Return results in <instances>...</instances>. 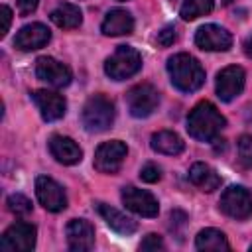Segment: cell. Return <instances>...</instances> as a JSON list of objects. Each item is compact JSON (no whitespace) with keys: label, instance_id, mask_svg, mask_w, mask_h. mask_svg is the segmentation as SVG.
<instances>
[{"label":"cell","instance_id":"obj_6","mask_svg":"<svg viewBox=\"0 0 252 252\" xmlns=\"http://www.w3.org/2000/svg\"><path fill=\"white\" fill-rule=\"evenodd\" d=\"M219 205L226 217L236 219V220H244L252 215V195L242 185H232V187L224 189Z\"/></svg>","mask_w":252,"mask_h":252},{"label":"cell","instance_id":"obj_14","mask_svg":"<svg viewBox=\"0 0 252 252\" xmlns=\"http://www.w3.org/2000/svg\"><path fill=\"white\" fill-rule=\"evenodd\" d=\"M67 244L73 252H87L94 246V228L85 219H73L67 224Z\"/></svg>","mask_w":252,"mask_h":252},{"label":"cell","instance_id":"obj_19","mask_svg":"<svg viewBox=\"0 0 252 252\" xmlns=\"http://www.w3.org/2000/svg\"><path fill=\"white\" fill-rule=\"evenodd\" d=\"M94 207H96V211H98V215L106 220V224L114 230V232H118V234H124V236H128V234H132V232H136V228H138V224H136V220H132L130 217H126L124 213H120L118 209H114V207H110V205H106V203H94Z\"/></svg>","mask_w":252,"mask_h":252},{"label":"cell","instance_id":"obj_12","mask_svg":"<svg viewBox=\"0 0 252 252\" xmlns=\"http://www.w3.org/2000/svg\"><path fill=\"white\" fill-rule=\"evenodd\" d=\"M244 69L238 67V65H228L224 67L219 75H217V94L220 100L224 102H230L234 100L242 89H244Z\"/></svg>","mask_w":252,"mask_h":252},{"label":"cell","instance_id":"obj_34","mask_svg":"<svg viewBox=\"0 0 252 252\" xmlns=\"http://www.w3.org/2000/svg\"><path fill=\"white\" fill-rule=\"evenodd\" d=\"M250 250H252V246H250Z\"/></svg>","mask_w":252,"mask_h":252},{"label":"cell","instance_id":"obj_21","mask_svg":"<svg viewBox=\"0 0 252 252\" xmlns=\"http://www.w3.org/2000/svg\"><path fill=\"white\" fill-rule=\"evenodd\" d=\"M150 146L156 152L165 154V156H177L185 148L183 140L175 132H171V130H159V132H156L152 136V140H150Z\"/></svg>","mask_w":252,"mask_h":252},{"label":"cell","instance_id":"obj_23","mask_svg":"<svg viewBox=\"0 0 252 252\" xmlns=\"http://www.w3.org/2000/svg\"><path fill=\"white\" fill-rule=\"evenodd\" d=\"M195 246H197V250H211V252H219V250H228L230 248L226 236L217 228L201 230L197 234V238H195Z\"/></svg>","mask_w":252,"mask_h":252},{"label":"cell","instance_id":"obj_33","mask_svg":"<svg viewBox=\"0 0 252 252\" xmlns=\"http://www.w3.org/2000/svg\"><path fill=\"white\" fill-rule=\"evenodd\" d=\"M222 2H224V4H228V2H230V0H222Z\"/></svg>","mask_w":252,"mask_h":252},{"label":"cell","instance_id":"obj_4","mask_svg":"<svg viewBox=\"0 0 252 252\" xmlns=\"http://www.w3.org/2000/svg\"><path fill=\"white\" fill-rule=\"evenodd\" d=\"M142 69L140 53L130 45H118L114 53L104 61V73L114 81H124Z\"/></svg>","mask_w":252,"mask_h":252},{"label":"cell","instance_id":"obj_25","mask_svg":"<svg viewBox=\"0 0 252 252\" xmlns=\"http://www.w3.org/2000/svg\"><path fill=\"white\" fill-rule=\"evenodd\" d=\"M6 205H8V211L14 213L16 217H24L28 213H32V201L20 193H14L6 199Z\"/></svg>","mask_w":252,"mask_h":252},{"label":"cell","instance_id":"obj_20","mask_svg":"<svg viewBox=\"0 0 252 252\" xmlns=\"http://www.w3.org/2000/svg\"><path fill=\"white\" fill-rule=\"evenodd\" d=\"M189 179H191V183H193L195 187H199L201 191H207V193H211V191H215V189L220 187V177H219V173H217L211 165H207V163H203V161H197V163L191 165V169H189Z\"/></svg>","mask_w":252,"mask_h":252},{"label":"cell","instance_id":"obj_35","mask_svg":"<svg viewBox=\"0 0 252 252\" xmlns=\"http://www.w3.org/2000/svg\"><path fill=\"white\" fill-rule=\"evenodd\" d=\"M120 2H122V0H120Z\"/></svg>","mask_w":252,"mask_h":252},{"label":"cell","instance_id":"obj_16","mask_svg":"<svg viewBox=\"0 0 252 252\" xmlns=\"http://www.w3.org/2000/svg\"><path fill=\"white\" fill-rule=\"evenodd\" d=\"M51 39V32L39 24V22H33V24H28L24 26L16 37H14V45L22 51H33V49H39L43 45H47V41Z\"/></svg>","mask_w":252,"mask_h":252},{"label":"cell","instance_id":"obj_13","mask_svg":"<svg viewBox=\"0 0 252 252\" xmlns=\"http://www.w3.org/2000/svg\"><path fill=\"white\" fill-rule=\"evenodd\" d=\"M35 75L39 81L51 87H67L71 83V69L53 57H39L35 61Z\"/></svg>","mask_w":252,"mask_h":252},{"label":"cell","instance_id":"obj_22","mask_svg":"<svg viewBox=\"0 0 252 252\" xmlns=\"http://www.w3.org/2000/svg\"><path fill=\"white\" fill-rule=\"evenodd\" d=\"M49 18H51V22H53L57 28H63V30H73V28L81 26V22H83L81 10H79L75 4H69V2L59 4V6L49 14Z\"/></svg>","mask_w":252,"mask_h":252},{"label":"cell","instance_id":"obj_18","mask_svg":"<svg viewBox=\"0 0 252 252\" xmlns=\"http://www.w3.org/2000/svg\"><path fill=\"white\" fill-rule=\"evenodd\" d=\"M132 30H134V18L128 10H122V8L110 10L100 24V32L104 35H110V37L132 33Z\"/></svg>","mask_w":252,"mask_h":252},{"label":"cell","instance_id":"obj_15","mask_svg":"<svg viewBox=\"0 0 252 252\" xmlns=\"http://www.w3.org/2000/svg\"><path fill=\"white\" fill-rule=\"evenodd\" d=\"M33 102L37 104L39 108V114L45 122H55L59 118L65 116V110H67V100L59 94V93H53V91H35L33 93Z\"/></svg>","mask_w":252,"mask_h":252},{"label":"cell","instance_id":"obj_28","mask_svg":"<svg viewBox=\"0 0 252 252\" xmlns=\"http://www.w3.org/2000/svg\"><path fill=\"white\" fill-rule=\"evenodd\" d=\"M165 246H163V240H161V236H158V234H148L144 240H142V244H140V250H144V252H150V250H163Z\"/></svg>","mask_w":252,"mask_h":252},{"label":"cell","instance_id":"obj_26","mask_svg":"<svg viewBox=\"0 0 252 252\" xmlns=\"http://www.w3.org/2000/svg\"><path fill=\"white\" fill-rule=\"evenodd\" d=\"M238 156L246 167H252V136L244 134L238 138Z\"/></svg>","mask_w":252,"mask_h":252},{"label":"cell","instance_id":"obj_32","mask_svg":"<svg viewBox=\"0 0 252 252\" xmlns=\"http://www.w3.org/2000/svg\"><path fill=\"white\" fill-rule=\"evenodd\" d=\"M244 51H246L248 57H252V37H248V39L244 41Z\"/></svg>","mask_w":252,"mask_h":252},{"label":"cell","instance_id":"obj_31","mask_svg":"<svg viewBox=\"0 0 252 252\" xmlns=\"http://www.w3.org/2000/svg\"><path fill=\"white\" fill-rule=\"evenodd\" d=\"M35 8H37V0H18V10L22 16L35 12Z\"/></svg>","mask_w":252,"mask_h":252},{"label":"cell","instance_id":"obj_8","mask_svg":"<svg viewBox=\"0 0 252 252\" xmlns=\"http://www.w3.org/2000/svg\"><path fill=\"white\" fill-rule=\"evenodd\" d=\"M126 154H128V148L124 142H120V140L104 142L94 152V161H93L94 169L100 173H116L122 167Z\"/></svg>","mask_w":252,"mask_h":252},{"label":"cell","instance_id":"obj_30","mask_svg":"<svg viewBox=\"0 0 252 252\" xmlns=\"http://www.w3.org/2000/svg\"><path fill=\"white\" fill-rule=\"evenodd\" d=\"M0 14H2V30H0V37H4V35L8 33V30H10V22H12V10H10L6 4H2Z\"/></svg>","mask_w":252,"mask_h":252},{"label":"cell","instance_id":"obj_5","mask_svg":"<svg viewBox=\"0 0 252 252\" xmlns=\"http://www.w3.org/2000/svg\"><path fill=\"white\" fill-rule=\"evenodd\" d=\"M35 226L26 220H16L0 238L2 252H32L35 248Z\"/></svg>","mask_w":252,"mask_h":252},{"label":"cell","instance_id":"obj_29","mask_svg":"<svg viewBox=\"0 0 252 252\" xmlns=\"http://www.w3.org/2000/svg\"><path fill=\"white\" fill-rule=\"evenodd\" d=\"M175 37H177L175 28H173V26H165V28L158 33L156 41H158V45H161V47H169V45L175 41Z\"/></svg>","mask_w":252,"mask_h":252},{"label":"cell","instance_id":"obj_9","mask_svg":"<svg viewBox=\"0 0 252 252\" xmlns=\"http://www.w3.org/2000/svg\"><path fill=\"white\" fill-rule=\"evenodd\" d=\"M122 203L126 205V209H130L132 213L140 215V217H158L159 213V205L158 199L146 191V189H138L134 185H128L122 189Z\"/></svg>","mask_w":252,"mask_h":252},{"label":"cell","instance_id":"obj_3","mask_svg":"<svg viewBox=\"0 0 252 252\" xmlns=\"http://www.w3.org/2000/svg\"><path fill=\"white\" fill-rule=\"evenodd\" d=\"M114 104L110 98H106L104 94H94L91 96L85 106H83V126L87 132H104L108 128H112L114 124Z\"/></svg>","mask_w":252,"mask_h":252},{"label":"cell","instance_id":"obj_1","mask_svg":"<svg viewBox=\"0 0 252 252\" xmlns=\"http://www.w3.org/2000/svg\"><path fill=\"white\" fill-rule=\"evenodd\" d=\"M224 124H226L224 116L209 100H201L199 104H195L187 116V132L191 138H195L199 142L215 140L220 134V130L224 128Z\"/></svg>","mask_w":252,"mask_h":252},{"label":"cell","instance_id":"obj_2","mask_svg":"<svg viewBox=\"0 0 252 252\" xmlns=\"http://www.w3.org/2000/svg\"><path fill=\"white\" fill-rule=\"evenodd\" d=\"M167 73H169L171 85L183 93H193L201 89L205 83V71L201 63L189 53H175L173 57H169Z\"/></svg>","mask_w":252,"mask_h":252},{"label":"cell","instance_id":"obj_7","mask_svg":"<svg viewBox=\"0 0 252 252\" xmlns=\"http://www.w3.org/2000/svg\"><path fill=\"white\" fill-rule=\"evenodd\" d=\"M159 102V93L150 83H140L126 93V104L134 118L150 116Z\"/></svg>","mask_w":252,"mask_h":252},{"label":"cell","instance_id":"obj_24","mask_svg":"<svg viewBox=\"0 0 252 252\" xmlns=\"http://www.w3.org/2000/svg\"><path fill=\"white\" fill-rule=\"evenodd\" d=\"M213 8H215V0H185L181 4L179 16L185 22H191V20H197V18L213 12Z\"/></svg>","mask_w":252,"mask_h":252},{"label":"cell","instance_id":"obj_11","mask_svg":"<svg viewBox=\"0 0 252 252\" xmlns=\"http://www.w3.org/2000/svg\"><path fill=\"white\" fill-rule=\"evenodd\" d=\"M195 43L203 51H228L232 47V35L217 24H205L197 30Z\"/></svg>","mask_w":252,"mask_h":252},{"label":"cell","instance_id":"obj_17","mask_svg":"<svg viewBox=\"0 0 252 252\" xmlns=\"http://www.w3.org/2000/svg\"><path fill=\"white\" fill-rule=\"evenodd\" d=\"M49 152L63 165H75L83 159V150L79 148V144L69 136H61V134L49 138Z\"/></svg>","mask_w":252,"mask_h":252},{"label":"cell","instance_id":"obj_27","mask_svg":"<svg viewBox=\"0 0 252 252\" xmlns=\"http://www.w3.org/2000/svg\"><path fill=\"white\" fill-rule=\"evenodd\" d=\"M159 177H161V171L156 163H146L140 169V179L146 183H156V181H159Z\"/></svg>","mask_w":252,"mask_h":252},{"label":"cell","instance_id":"obj_10","mask_svg":"<svg viewBox=\"0 0 252 252\" xmlns=\"http://www.w3.org/2000/svg\"><path fill=\"white\" fill-rule=\"evenodd\" d=\"M35 195H37L39 203L43 205V209H47L51 213H59L67 207V195H65L63 187L47 175H39L35 179Z\"/></svg>","mask_w":252,"mask_h":252}]
</instances>
